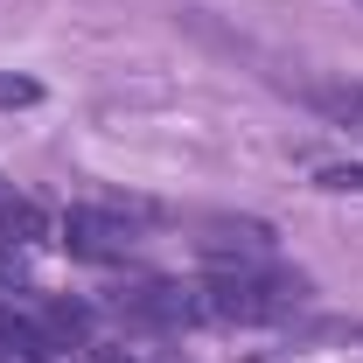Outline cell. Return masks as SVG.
<instances>
[{"mask_svg":"<svg viewBox=\"0 0 363 363\" xmlns=\"http://www.w3.org/2000/svg\"><path fill=\"white\" fill-rule=\"evenodd\" d=\"M196 294V328L217 321V328H259V321H286L308 301V279L272 259H245V266H210L203 279H189Z\"/></svg>","mask_w":363,"mask_h":363,"instance_id":"6da1fadb","label":"cell"},{"mask_svg":"<svg viewBox=\"0 0 363 363\" xmlns=\"http://www.w3.org/2000/svg\"><path fill=\"white\" fill-rule=\"evenodd\" d=\"M91 342V308L63 294H7L0 301V363H63Z\"/></svg>","mask_w":363,"mask_h":363,"instance_id":"7a4b0ae2","label":"cell"},{"mask_svg":"<svg viewBox=\"0 0 363 363\" xmlns=\"http://www.w3.org/2000/svg\"><path fill=\"white\" fill-rule=\"evenodd\" d=\"M49 245H56L49 210L14 196V182H0V286H21V272L35 266V252H49Z\"/></svg>","mask_w":363,"mask_h":363,"instance_id":"3957f363","label":"cell"},{"mask_svg":"<svg viewBox=\"0 0 363 363\" xmlns=\"http://www.w3.org/2000/svg\"><path fill=\"white\" fill-rule=\"evenodd\" d=\"M56 238L77 259H126L140 245V210H98V203H84V210H70L56 224Z\"/></svg>","mask_w":363,"mask_h":363,"instance_id":"277c9868","label":"cell"},{"mask_svg":"<svg viewBox=\"0 0 363 363\" xmlns=\"http://www.w3.org/2000/svg\"><path fill=\"white\" fill-rule=\"evenodd\" d=\"M308 105H315L321 119H335L342 133L363 140V84H315V91H308Z\"/></svg>","mask_w":363,"mask_h":363,"instance_id":"5b68a950","label":"cell"},{"mask_svg":"<svg viewBox=\"0 0 363 363\" xmlns=\"http://www.w3.org/2000/svg\"><path fill=\"white\" fill-rule=\"evenodd\" d=\"M43 84H28V77H0V105H35Z\"/></svg>","mask_w":363,"mask_h":363,"instance_id":"8992f818","label":"cell"},{"mask_svg":"<svg viewBox=\"0 0 363 363\" xmlns=\"http://www.w3.org/2000/svg\"><path fill=\"white\" fill-rule=\"evenodd\" d=\"M91 363H133V357H91Z\"/></svg>","mask_w":363,"mask_h":363,"instance_id":"52a82bcc","label":"cell"}]
</instances>
